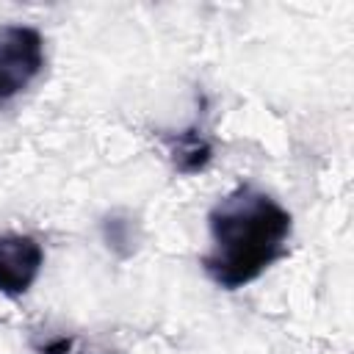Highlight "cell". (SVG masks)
<instances>
[{"instance_id":"obj_1","label":"cell","mask_w":354,"mask_h":354,"mask_svg":"<svg viewBox=\"0 0 354 354\" xmlns=\"http://www.w3.org/2000/svg\"><path fill=\"white\" fill-rule=\"evenodd\" d=\"M210 249L202 271L221 290H241L288 254L293 216L266 191L241 183L207 210Z\"/></svg>"},{"instance_id":"obj_2","label":"cell","mask_w":354,"mask_h":354,"mask_svg":"<svg viewBox=\"0 0 354 354\" xmlns=\"http://www.w3.org/2000/svg\"><path fill=\"white\" fill-rule=\"evenodd\" d=\"M44 64V36L33 25H0V105L28 91Z\"/></svg>"},{"instance_id":"obj_3","label":"cell","mask_w":354,"mask_h":354,"mask_svg":"<svg viewBox=\"0 0 354 354\" xmlns=\"http://www.w3.org/2000/svg\"><path fill=\"white\" fill-rule=\"evenodd\" d=\"M44 268V249L28 232H0V293L25 296Z\"/></svg>"},{"instance_id":"obj_4","label":"cell","mask_w":354,"mask_h":354,"mask_svg":"<svg viewBox=\"0 0 354 354\" xmlns=\"http://www.w3.org/2000/svg\"><path fill=\"white\" fill-rule=\"evenodd\" d=\"M163 144H166L169 160H171L177 174H185V177L199 174L213 160V141L202 130L199 122H194V124H188V127H183L177 133H166Z\"/></svg>"},{"instance_id":"obj_5","label":"cell","mask_w":354,"mask_h":354,"mask_svg":"<svg viewBox=\"0 0 354 354\" xmlns=\"http://www.w3.org/2000/svg\"><path fill=\"white\" fill-rule=\"evenodd\" d=\"M100 238L116 260H130L141 243V227L127 210H111L100 218Z\"/></svg>"},{"instance_id":"obj_6","label":"cell","mask_w":354,"mask_h":354,"mask_svg":"<svg viewBox=\"0 0 354 354\" xmlns=\"http://www.w3.org/2000/svg\"><path fill=\"white\" fill-rule=\"evenodd\" d=\"M75 335H44L41 340H33L36 354H72L75 351Z\"/></svg>"}]
</instances>
